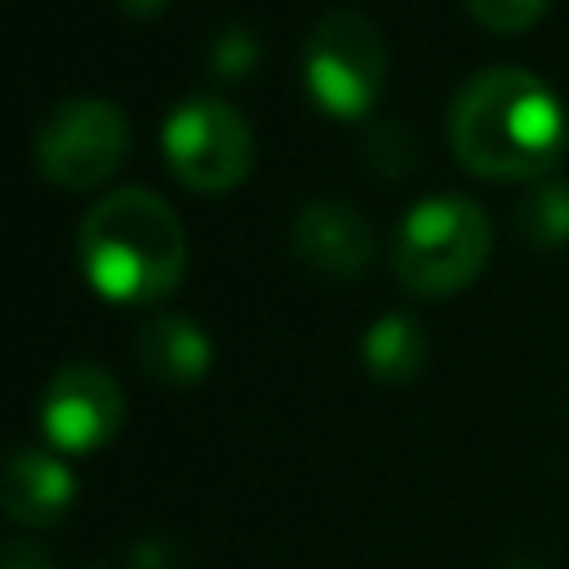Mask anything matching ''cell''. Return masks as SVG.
<instances>
[{
	"label": "cell",
	"mask_w": 569,
	"mask_h": 569,
	"mask_svg": "<svg viewBox=\"0 0 569 569\" xmlns=\"http://www.w3.org/2000/svg\"><path fill=\"white\" fill-rule=\"evenodd\" d=\"M160 4H164V0H120V9H124L129 18H151Z\"/></svg>",
	"instance_id": "17"
},
{
	"label": "cell",
	"mask_w": 569,
	"mask_h": 569,
	"mask_svg": "<svg viewBox=\"0 0 569 569\" xmlns=\"http://www.w3.org/2000/svg\"><path fill=\"white\" fill-rule=\"evenodd\" d=\"M133 356H138V365H142L156 382L191 387V382H200V378L209 373L213 347H209V338H204L187 316L160 311V316H151V320L138 329Z\"/></svg>",
	"instance_id": "9"
},
{
	"label": "cell",
	"mask_w": 569,
	"mask_h": 569,
	"mask_svg": "<svg viewBox=\"0 0 569 569\" xmlns=\"http://www.w3.org/2000/svg\"><path fill=\"white\" fill-rule=\"evenodd\" d=\"M471 18L498 36H516L525 27H533L547 9V0H467Z\"/></svg>",
	"instance_id": "14"
},
{
	"label": "cell",
	"mask_w": 569,
	"mask_h": 569,
	"mask_svg": "<svg viewBox=\"0 0 569 569\" xmlns=\"http://www.w3.org/2000/svg\"><path fill=\"white\" fill-rule=\"evenodd\" d=\"M365 156H369V164L378 169V173H391V178H400V173H409L413 169V138H409V129L405 124H378V129H369V138H365Z\"/></svg>",
	"instance_id": "13"
},
{
	"label": "cell",
	"mask_w": 569,
	"mask_h": 569,
	"mask_svg": "<svg viewBox=\"0 0 569 569\" xmlns=\"http://www.w3.org/2000/svg\"><path fill=\"white\" fill-rule=\"evenodd\" d=\"M80 262L111 302H156L182 280L187 240L178 213L142 187L98 200L80 222Z\"/></svg>",
	"instance_id": "2"
},
{
	"label": "cell",
	"mask_w": 569,
	"mask_h": 569,
	"mask_svg": "<svg viewBox=\"0 0 569 569\" xmlns=\"http://www.w3.org/2000/svg\"><path fill=\"white\" fill-rule=\"evenodd\" d=\"M293 253L333 280H351L373 258V231L365 213H356L342 200H311L293 218Z\"/></svg>",
	"instance_id": "8"
},
{
	"label": "cell",
	"mask_w": 569,
	"mask_h": 569,
	"mask_svg": "<svg viewBox=\"0 0 569 569\" xmlns=\"http://www.w3.org/2000/svg\"><path fill=\"white\" fill-rule=\"evenodd\" d=\"M4 569H53L40 551H31V547H22V542H13L9 547V556H4Z\"/></svg>",
	"instance_id": "16"
},
{
	"label": "cell",
	"mask_w": 569,
	"mask_h": 569,
	"mask_svg": "<svg viewBox=\"0 0 569 569\" xmlns=\"http://www.w3.org/2000/svg\"><path fill=\"white\" fill-rule=\"evenodd\" d=\"M520 227L533 244H565L569 240V187H533L520 204Z\"/></svg>",
	"instance_id": "12"
},
{
	"label": "cell",
	"mask_w": 569,
	"mask_h": 569,
	"mask_svg": "<svg viewBox=\"0 0 569 569\" xmlns=\"http://www.w3.org/2000/svg\"><path fill=\"white\" fill-rule=\"evenodd\" d=\"M129 156V120L107 98L58 102L36 133V164L49 182L89 191L102 187Z\"/></svg>",
	"instance_id": "6"
},
{
	"label": "cell",
	"mask_w": 569,
	"mask_h": 569,
	"mask_svg": "<svg viewBox=\"0 0 569 569\" xmlns=\"http://www.w3.org/2000/svg\"><path fill=\"white\" fill-rule=\"evenodd\" d=\"M258 44H253V36H244V31H222L218 40H213V71H222V76H244L249 67H253V53Z\"/></svg>",
	"instance_id": "15"
},
{
	"label": "cell",
	"mask_w": 569,
	"mask_h": 569,
	"mask_svg": "<svg viewBox=\"0 0 569 569\" xmlns=\"http://www.w3.org/2000/svg\"><path fill=\"white\" fill-rule=\"evenodd\" d=\"M120 418H124V396H120L116 378L102 373V369H93V365L62 369L44 387V400H40L44 440L53 449H67V453H93V449H102L116 436Z\"/></svg>",
	"instance_id": "7"
},
{
	"label": "cell",
	"mask_w": 569,
	"mask_h": 569,
	"mask_svg": "<svg viewBox=\"0 0 569 569\" xmlns=\"http://www.w3.org/2000/svg\"><path fill=\"white\" fill-rule=\"evenodd\" d=\"M76 498L71 471L40 453V449H13L4 467V511L18 525H53L67 502Z\"/></svg>",
	"instance_id": "10"
},
{
	"label": "cell",
	"mask_w": 569,
	"mask_h": 569,
	"mask_svg": "<svg viewBox=\"0 0 569 569\" xmlns=\"http://www.w3.org/2000/svg\"><path fill=\"white\" fill-rule=\"evenodd\" d=\"M427 360V338L409 316H382L365 333V365L382 382H405L422 369Z\"/></svg>",
	"instance_id": "11"
},
{
	"label": "cell",
	"mask_w": 569,
	"mask_h": 569,
	"mask_svg": "<svg viewBox=\"0 0 569 569\" xmlns=\"http://www.w3.org/2000/svg\"><path fill=\"white\" fill-rule=\"evenodd\" d=\"M302 67H307L311 98L329 116L360 120L369 116V107L387 84V44L365 13L333 9L316 22Z\"/></svg>",
	"instance_id": "4"
},
{
	"label": "cell",
	"mask_w": 569,
	"mask_h": 569,
	"mask_svg": "<svg viewBox=\"0 0 569 569\" xmlns=\"http://www.w3.org/2000/svg\"><path fill=\"white\" fill-rule=\"evenodd\" d=\"M449 142L471 173L520 182L556 169L565 151V116L538 76L493 67L458 93L449 111Z\"/></svg>",
	"instance_id": "1"
},
{
	"label": "cell",
	"mask_w": 569,
	"mask_h": 569,
	"mask_svg": "<svg viewBox=\"0 0 569 569\" xmlns=\"http://www.w3.org/2000/svg\"><path fill=\"white\" fill-rule=\"evenodd\" d=\"M164 160L187 191L222 196L253 164L249 120L222 98H191L164 120Z\"/></svg>",
	"instance_id": "5"
},
{
	"label": "cell",
	"mask_w": 569,
	"mask_h": 569,
	"mask_svg": "<svg viewBox=\"0 0 569 569\" xmlns=\"http://www.w3.org/2000/svg\"><path fill=\"white\" fill-rule=\"evenodd\" d=\"M489 244H493V231H489L485 209L476 200L445 191V196L422 200L400 222L391 267L409 293L445 298V293L467 289L480 276Z\"/></svg>",
	"instance_id": "3"
}]
</instances>
